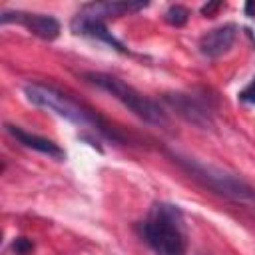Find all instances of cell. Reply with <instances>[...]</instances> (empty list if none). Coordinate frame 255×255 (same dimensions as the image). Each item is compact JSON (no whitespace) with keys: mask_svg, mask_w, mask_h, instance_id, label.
Instances as JSON below:
<instances>
[{"mask_svg":"<svg viewBox=\"0 0 255 255\" xmlns=\"http://www.w3.org/2000/svg\"><path fill=\"white\" fill-rule=\"evenodd\" d=\"M12 249L16 255H30L34 251V243L28 237H16L12 243Z\"/></svg>","mask_w":255,"mask_h":255,"instance_id":"12","label":"cell"},{"mask_svg":"<svg viewBox=\"0 0 255 255\" xmlns=\"http://www.w3.org/2000/svg\"><path fill=\"white\" fill-rule=\"evenodd\" d=\"M141 235L157 255H185L187 251L183 217L175 205L155 203L141 223Z\"/></svg>","mask_w":255,"mask_h":255,"instance_id":"1","label":"cell"},{"mask_svg":"<svg viewBox=\"0 0 255 255\" xmlns=\"http://www.w3.org/2000/svg\"><path fill=\"white\" fill-rule=\"evenodd\" d=\"M2 24H10V22H18L22 26H26L34 36L42 38V40H54L60 34V22L54 16H46V14H30V12H2L0 16Z\"/></svg>","mask_w":255,"mask_h":255,"instance_id":"6","label":"cell"},{"mask_svg":"<svg viewBox=\"0 0 255 255\" xmlns=\"http://www.w3.org/2000/svg\"><path fill=\"white\" fill-rule=\"evenodd\" d=\"M163 102L177 116H181L185 122H189V124H193L197 128H203V129L213 128V120H211L207 108L199 100H195L193 96L181 94V92H171V94H165L163 96Z\"/></svg>","mask_w":255,"mask_h":255,"instance_id":"5","label":"cell"},{"mask_svg":"<svg viewBox=\"0 0 255 255\" xmlns=\"http://www.w3.org/2000/svg\"><path fill=\"white\" fill-rule=\"evenodd\" d=\"M6 131H8L14 139H18L22 145H26V147H30V149H34V151H40V153L50 155V157H56V159H64V157H66V153H64L54 141H50V139H46V137L28 133V131H24L22 128L12 126V124H6Z\"/></svg>","mask_w":255,"mask_h":255,"instance_id":"10","label":"cell"},{"mask_svg":"<svg viewBox=\"0 0 255 255\" xmlns=\"http://www.w3.org/2000/svg\"><path fill=\"white\" fill-rule=\"evenodd\" d=\"M173 159L193 177L197 179L199 183H203L205 187H209L211 191H215L217 195L237 203V205H243L251 211H255V189L245 183L243 179H239L237 175L225 171V169H219L215 165H209V163H203L199 159H193V157H185V155H179L175 153Z\"/></svg>","mask_w":255,"mask_h":255,"instance_id":"3","label":"cell"},{"mask_svg":"<svg viewBox=\"0 0 255 255\" xmlns=\"http://www.w3.org/2000/svg\"><path fill=\"white\" fill-rule=\"evenodd\" d=\"M72 30L76 34H82V36H90V38H96V40H102L106 44H110L112 48H116L118 52H126V48L108 32V28L104 26L102 20L98 18H92L88 14H78L74 20H72Z\"/></svg>","mask_w":255,"mask_h":255,"instance_id":"8","label":"cell"},{"mask_svg":"<svg viewBox=\"0 0 255 255\" xmlns=\"http://www.w3.org/2000/svg\"><path fill=\"white\" fill-rule=\"evenodd\" d=\"M245 14L247 16H255V0L245 2Z\"/></svg>","mask_w":255,"mask_h":255,"instance_id":"15","label":"cell"},{"mask_svg":"<svg viewBox=\"0 0 255 255\" xmlns=\"http://www.w3.org/2000/svg\"><path fill=\"white\" fill-rule=\"evenodd\" d=\"M237 38V26L235 24H223L219 28L209 30L199 40V52L205 58H219L227 54Z\"/></svg>","mask_w":255,"mask_h":255,"instance_id":"7","label":"cell"},{"mask_svg":"<svg viewBox=\"0 0 255 255\" xmlns=\"http://www.w3.org/2000/svg\"><path fill=\"white\" fill-rule=\"evenodd\" d=\"M84 78L90 84L98 86L100 90L108 92L112 98H116L122 106H126L129 112H133L143 122L157 126L161 129H169L171 122H169L167 114L161 110V106L155 104L151 98L143 96L141 92H137L133 86L126 84L124 80H120L112 74H104V72H88V74H84Z\"/></svg>","mask_w":255,"mask_h":255,"instance_id":"4","label":"cell"},{"mask_svg":"<svg viewBox=\"0 0 255 255\" xmlns=\"http://www.w3.org/2000/svg\"><path fill=\"white\" fill-rule=\"evenodd\" d=\"M24 94L26 98L34 104V106H40L44 110H50L82 128H92L112 139H118L116 131L98 116L94 114L92 110H88L86 106L78 104L76 100H72L70 96L62 94L60 90L52 88V86H44V84H26L24 86Z\"/></svg>","mask_w":255,"mask_h":255,"instance_id":"2","label":"cell"},{"mask_svg":"<svg viewBox=\"0 0 255 255\" xmlns=\"http://www.w3.org/2000/svg\"><path fill=\"white\" fill-rule=\"evenodd\" d=\"M239 100H241V102H247V104H255V76H253V80L239 92Z\"/></svg>","mask_w":255,"mask_h":255,"instance_id":"13","label":"cell"},{"mask_svg":"<svg viewBox=\"0 0 255 255\" xmlns=\"http://www.w3.org/2000/svg\"><path fill=\"white\" fill-rule=\"evenodd\" d=\"M165 20H167V24L179 28V26H183V24L189 20V10H187L185 6L175 4V6H171V8L165 12Z\"/></svg>","mask_w":255,"mask_h":255,"instance_id":"11","label":"cell"},{"mask_svg":"<svg viewBox=\"0 0 255 255\" xmlns=\"http://www.w3.org/2000/svg\"><path fill=\"white\" fill-rule=\"evenodd\" d=\"M147 6V2H92L82 8V14H88L92 18H118L126 14L139 12Z\"/></svg>","mask_w":255,"mask_h":255,"instance_id":"9","label":"cell"},{"mask_svg":"<svg viewBox=\"0 0 255 255\" xmlns=\"http://www.w3.org/2000/svg\"><path fill=\"white\" fill-rule=\"evenodd\" d=\"M221 8V2H211V4H205L203 8H201V14L203 16H211L215 10H219Z\"/></svg>","mask_w":255,"mask_h":255,"instance_id":"14","label":"cell"}]
</instances>
